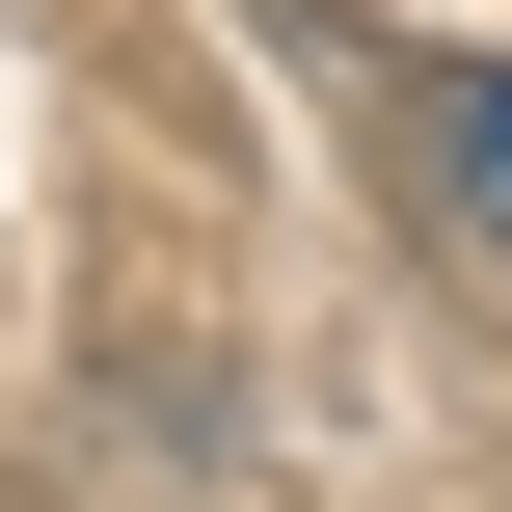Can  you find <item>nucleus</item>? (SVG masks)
<instances>
[{"label":"nucleus","mask_w":512,"mask_h":512,"mask_svg":"<svg viewBox=\"0 0 512 512\" xmlns=\"http://www.w3.org/2000/svg\"><path fill=\"white\" fill-rule=\"evenodd\" d=\"M405 216H432L459 270H512V81H486V54L405 81Z\"/></svg>","instance_id":"obj_1"}]
</instances>
